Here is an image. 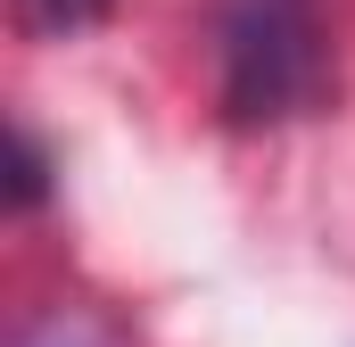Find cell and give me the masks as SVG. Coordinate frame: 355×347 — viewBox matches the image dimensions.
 <instances>
[{"instance_id": "cell-3", "label": "cell", "mask_w": 355, "mask_h": 347, "mask_svg": "<svg viewBox=\"0 0 355 347\" xmlns=\"http://www.w3.org/2000/svg\"><path fill=\"white\" fill-rule=\"evenodd\" d=\"M42 198H50V158H42V141L17 124V158H8V207H17V215H33Z\"/></svg>"}, {"instance_id": "cell-1", "label": "cell", "mask_w": 355, "mask_h": 347, "mask_svg": "<svg viewBox=\"0 0 355 347\" xmlns=\"http://www.w3.org/2000/svg\"><path fill=\"white\" fill-rule=\"evenodd\" d=\"M322 91V17L314 0H232L223 8V116L281 124Z\"/></svg>"}, {"instance_id": "cell-2", "label": "cell", "mask_w": 355, "mask_h": 347, "mask_svg": "<svg viewBox=\"0 0 355 347\" xmlns=\"http://www.w3.org/2000/svg\"><path fill=\"white\" fill-rule=\"evenodd\" d=\"M116 0H8V17H17V33H33V42H75L91 33L99 17H107Z\"/></svg>"}]
</instances>
